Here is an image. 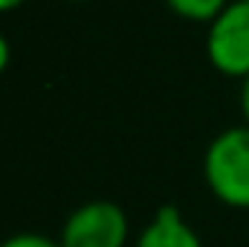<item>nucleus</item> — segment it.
Segmentation results:
<instances>
[{"mask_svg": "<svg viewBox=\"0 0 249 247\" xmlns=\"http://www.w3.org/2000/svg\"><path fill=\"white\" fill-rule=\"evenodd\" d=\"M72 3H81V0H72Z\"/></svg>", "mask_w": 249, "mask_h": 247, "instance_id": "obj_10", "label": "nucleus"}, {"mask_svg": "<svg viewBox=\"0 0 249 247\" xmlns=\"http://www.w3.org/2000/svg\"><path fill=\"white\" fill-rule=\"evenodd\" d=\"M0 247H61V242L47 233H15V236L3 239Z\"/></svg>", "mask_w": 249, "mask_h": 247, "instance_id": "obj_6", "label": "nucleus"}, {"mask_svg": "<svg viewBox=\"0 0 249 247\" xmlns=\"http://www.w3.org/2000/svg\"><path fill=\"white\" fill-rule=\"evenodd\" d=\"M9 62H12V47H9V41H6V35L0 32V73L9 67Z\"/></svg>", "mask_w": 249, "mask_h": 247, "instance_id": "obj_8", "label": "nucleus"}, {"mask_svg": "<svg viewBox=\"0 0 249 247\" xmlns=\"http://www.w3.org/2000/svg\"><path fill=\"white\" fill-rule=\"evenodd\" d=\"M20 3H26V0H0V12H12V9H18Z\"/></svg>", "mask_w": 249, "mask_h": 247, "instance_id": "obj_9", "label": "nucleus"}, {"mask_svg": "<svg viewBox=\"0 0 249 247\" xmlns=\"http://www.w3.org/2000/svg\"><path fill=\"white\" fill-rule=\"evenodd\" d=\"M61 247H127L130 221L116 201H87L61 224Z\"/></svg>", "mask_w": 249, "mask_h": 247, "instance_id": "obj_2", "label": "nucleus"}, {"mask_svg": "<svg viewBox=\"0 0 249 247\" xmlns=\"http://www.w3.org/2000/svg\"><path fill=\"white\" fill-rule=\"evenodd\" d=\"M206 56L209 64L232 79L249 76V3L232 0L206 32Z\"/></svg>", "mask_w": 249, "mask_h": 247, "instance_id": "obj_3", "label": "nucleus"}, {"mask_svg": "<svg viewBox=\"0 0 249 247\" xmlns=\"http://www.w3.org/2000/svg\"><path fill=\"white\" fill-rule=\"evenodd\" d=\"M241 114H244V120H247V125H249V76L241 82Z\"/></svg>", "mask_w": 249, "mask_h": 247, "instance_id": "obj_7", "label": "nucleus"}, {"mask_svg": "<svg viewBox=\"0 0 249 247\" xmlns=\"http://www.w3.org/2000/svg\"><path fill=\"white\" fill-rule=\"evenodd\" d=\"M168 9L186 21H200V23H212L232 0H165Z\"/></svg>", "mask_w": 249, "mask_h": 247, "instance_id": "obj_5", "label": "nucleus"}, {"mask_svg": "<svg viewBox=\"0 0 249 247\" xmlns=\"http://www.w3.org/2000/svg\"><path fill=\"white\" fill-rule=\"evenodd\" d=\"M133 247H203V242L177 206H160L133 239Z\"/></svg>", "mask_w": 249, "mask_h": 247, "instance_id": "obj_4", "label": "nucleus"}, {"mask_svg": "<svg viewBox=\"0 0 249 247\" xmlns=\"http://www.w3.org/2000/svg\"><path fill=\"white\" fill-rule=\"evenodd\" d=\"M247 3H249V0H247Z\"/></svg>", "mask_w": 249, "mask_h": 247, "instance_id": "obj_11", "label": "nucleus"}, {"mask_svg": "<svg viewBox=\"0 0 249 247\" xmlns=\"http://www.w3.org/2000/svg\"><path fill=\"white\" fill-rule=\"evenodd\" d=\"M203 178L209 192L232 206L249 209V125L220 131L203 154Z\"/></svg>", "mask_w": 249, "mask_h": 247, "instance_id": "obj_1", "label": "nucleus"}]
</instances>
